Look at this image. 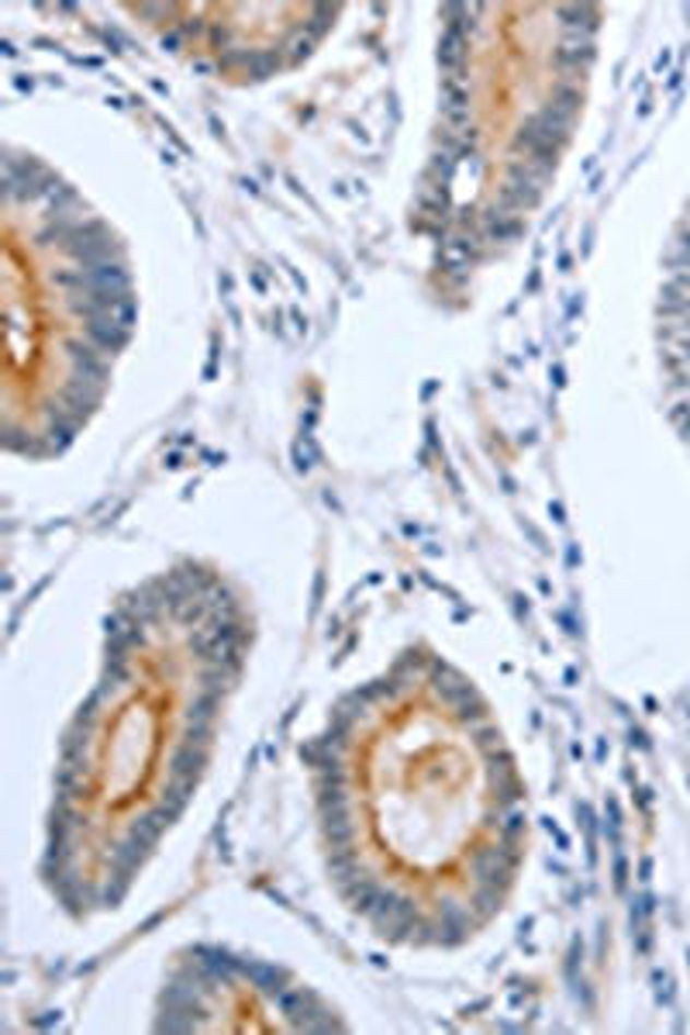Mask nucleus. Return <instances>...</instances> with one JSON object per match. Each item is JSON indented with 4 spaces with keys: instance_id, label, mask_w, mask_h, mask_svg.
Masks as SVG:
<instances>
[{
    "instance_id": "obj_1",
    "label": "nucleus",
    "mask_w": 690,
    "mask_h": 1035,
    "mask_svg": "<svg viewBox=\"0 0 690 1035\" xmlns=\"http://www.w3.org/2000/svg\"><path fill=\"white\" fill-rule=\"evenodd\" d=\"M308 760L338 891L380 936L452 945L501 908L525 787L456 666L401 653L332 707Z\"/></svg>"
},
{
    "instance_id": "obj_2",
    "label": "nucleus",
    "mask_w": 690,
    "mask_h": 1035,
    "mask_svg": "<svg viewBox=\"0 0 690 1035\" xmlns=\"http://www.w3.org/2000/svg\"><path fill=\"white\" fill-rule=\"evenodd\" d=\"M249 645L246 597L193 559L115 604L100 677L56 760L46 880L67 908H115L190 805Z\"/></svg>"
},
{
    "instance_id": "obj_3",
    "label": "nucleus",
    "mask_w": 690,
    "mask_h": 1035,
    "mask_svg": "<svg viewBox=\"0 0 690 1035\" xmlns=\"http://www.w3.org/2000/svg\"><path fill=\"white\" fill-rule=\"evenodd\" d=\"M439 100L412 228L431 270L463 279L525 235L546 201L597 59L600 8L449 4Z\"/></svg>"
},
{
    "instance_id": "obj_4",
    "label": "nucleus",
    "mask_w": 690,
    "mask_h": 1035,
    "mask_svg": "<svg viewBox=\"0 0 690 1035\" xmlns=\"http://www.w3.org/2000/svg\"><path fill=\"white\" fill-rule=\"evenodd\" d=\"M4 449L62 456L100 412L139 294L111 222L25 148L4 153Z\"/></svg>"
},
{
    "instance_id": "obj_5",
    "label": "nucleus",
    "mask_w": 690,
    "mask_h": 1035,
    "mask_svg": "<svg viewBox=\"0 0 690 1035\" xmlns=\"http://www.w3.org/2000/svg\"><path fill=\"white\" fill-rule=\"evenodd\" d=\"M128 11L172 56L239 86L305 67L342 14L338 4H142Z\"/></svg>"
},
{
    "instance_id": "obj_6",
    "label": "nucleus",
    "mask_w": 690,
    "mask_h": 1035,
    "mask_svg": "<svg viewBox=\"0 0 690 1035\" xmlns=\"http://www.w3.org/2000/svg\"><path fill=\"white\" fill-rule=\"evenodd\" d=\"M183 984L198 987V995L172 984L166 1015L183 1019L177 1022V1028H287L284 1022L270 1015L273 1004L266 998V990L259 987V980L242 963L207 960L201 966V974L187 977Z\"/></svg>"
}]
</instances>
